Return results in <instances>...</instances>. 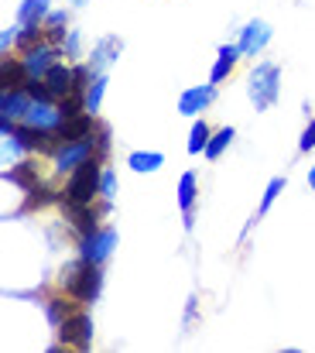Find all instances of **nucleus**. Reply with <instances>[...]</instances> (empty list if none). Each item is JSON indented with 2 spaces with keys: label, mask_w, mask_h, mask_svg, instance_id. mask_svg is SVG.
Listing matches in <instances>:
<instances>
[{
  "label": "nucleus",
  "mask_w": 315,
  "mask_h": 353,
  "mask_svg": "<svg viewBox=\"0 0 315 353\" xmlns=\"http://www.w3.org/2000/svg\"><path fill=\"white\" fill-rule=\"evenodd\" d=\"M59 288L69 292L72 299H79L83 305H93L100 299V292H103V271H100V264H93L86 257H76V261L62 264Z\"/></svg>",
  "instance_id": "nucleus-1"
},
{
  "label": "nucleus",
  "mask_w": 315,
  "mask_h": 353,
  "mask_svg": "<svg viewBox=\"0 0 315 353\" xmlns=\"http://www.w3.org/2000/svg\"><path fill=\"white\" fill-rule=\"evenodd\" d=\"M281 97V65L278 62H257L247 76V100L257 114L271 110Z\"/></svg>",
  "instance_id": "nucleus-2"
},
{
  "label": "nucleus",
  "mask_w": 315,
  "mask_h": 353,
  "mask_svg": "<svg viewBox=\"0 0 315 353\" xmlns=\"http://www.w3.org/2000/svg\"><path fill=\"white\" fill-rule=\"evenodd\" d=\"M100 179H103V158L90 154V158L69 175L62 199H65V203H96V196H100Z\"/></svg>",
  "instance_id": "nucleus-3"
},
{
  "label": "nucleus",
  "mask_w": 315,
  "mask_h": 353,
  "mask_svg": "<svg viewBox=\"0 0 315 353\" xmlns=\"http://www.w3.org/2000/svg\"><path fill=\"white\" fill-rule=\"evenodd\" d=\"M90 154H96V141L93 137H83V141H62L59 151L52 154V168L59 175H72Z\"/></svg>",
  "instance_id": "nucleus-4"
},
{
  "label": "nucleus",
  "mask_w": 315,
  "mask_h": 353,
  "mask_svg": "<svg viewBox=\"0 0 315 353\" xmlns=\"http://www.w3.org/2000/svg\"><path fill=\"white\" fill-rule=\"evenodd\" d=\"M59 340H62V347H69V350H90V343H93V316H90L86 309H76V312L59 326Z\"/></svg>",
  "instance_id": "nucleus-5"
},
{
  "label": "nucleus",
  "mask_w": 315,
  "mask_h": 353,
  "mask_svg": "<svg viewBox=\"0 0 315 353\" xmlns=\"http://www.w3.org/2000/svg\"><path fill=\"white\" fill-rule=\"evenodd\" d=\"M113 247H116V227H100L93 234L79 236V257H86L93 264H103L113 254Z\"/></svg>",
  "instance_id": "nucleus-6"
},
{
  "label": "nucleus",
  "mask_w": 315,
  "mask_h": 353,
  "mask_svg": "<svg viewBox=\"0 0 315 353\" xmlns=\"http://www.w3.org/2000/svg\"><path fill=\"white\" fill-rule=\"evenodd\" d=\"M271 38H274V28L267 24V21H261V17H254V21H247L243 24V31H240V52H243V59H257L267 45H271Z\"/></svg>",
  "instance_id": "nucleus-7"
},
{
  "label": "nucleus",
  "mask_w": 315,
  "mask_h": 353,
  "mask_svg": "<svg viewBox=\"0 0 315 353\" xmlns=\"http://www.w3.org/2000/svg\"><path fill=\"white\" fill-rule=\"evenodd\" d=\"M62 45H52V41H41V45H34V48H28L24 52V69H28V79H45V72L55 65V62H62Z\"/></svg>",
  "instance_id": "nucleus-8"
},
{
  "label": "nucleus",
  "mask_w": 315,
  "mask_h": 353,
  "mask_svg": "<svg viewBox=\"0 0 315 353\" xmlns=\"http://www.w3.org/2000/svg\"><path fill=\"white\" fill-rule=\"evenodd\" d=\"M216 100V83H206V86H189V90H182V97H179V103H175V110H179V117H199L203 110H210V103Z\"/></svg>",
  "instance_id": "nucleus-9"
},
{
  "label": "nucleus",
  "mask_w": 315,
  "mask_h": 353,
  "mask_svg": "<svg viewBox=\"0 0 315 353\" xmlns=\"http://www.w3.org/2000/svg\"><path fill=\"white\" fill-rule=\"evenodd\" d=\"M120 52H123V41L116 38V34H103L93 48H90V65H93V72H106L116 59H120Z\"/></svg>",
  "instance_id": "nucleus-10"
},
{
  "label": "nucleus",
  "mask_w": 315,
  "mask_h": 353,
  "mask_svg": "<svg viewBox=\"0 0 315 353\" xmlns=\"http://www.w3.org/2000/svg\"><path fill=\"white\" fill-rule=\"evenodd\" d=\"M31 93L21 86V90H3L0 93V120H10V123H21L28 107H31Z\"/></svg>",
  "instance_id": "nucleus-11"
},
{
  "label": "nucleus",
  "mask_w": 315,
  "mask_h": 353,
  "mask_svg": "<svg viewBox=\"0 0 315 353\" xmlns=\"http://www.w3.org/2000/svg\"><path fill=\"white\" fill-rule=\"evenodd\" d=\"M240 45H233V41H226V45H219L216 48V62H212V72H210V83H226L230 79V72L236 69V62H240Z\"/></svg>",
  "instance_id": "nucleus-12"
},
{
  "label": "nucleus",
  "mask_w": 315,
  "mask_h": 353,
  "mask_svg": "<svg viewBox=\"0 0 315 353\" xmlns=\"http://www.w3.org/2000/svg\"><path fill=\"white\" fill-rule=\"evenodd\" d=\"M3 182H10V185H17V189L31 192V189H38V185H41V175H38V165H34V161H14V165H7Z\"/></svg>",
  "instance_id": "nucleus-13"
},
{
  "label": "nucleus",
  "mask_w": 315,
  "mask_h": 353,
  "mask_svg": "<svg viewBox=\"0 0 315 353\" xmlns=\"http://www.w3.org/2000/svg\"><path fill=\"white\" fill-rule=\"evenodd\" d=\"M76 309H83V302L79 299H72L69 292H59V295H52V299H45V316H48V323L59 330Z\"/></svg>",
  "instance_id": "nucleus-14"
},
{
  "label": "nucleus",
  "mask_w": 315,
  "mask_h": 353,
  "mask_svg": "<svg viewBox=\"0 0 315 353\" xmlns=\"http://www.w3.org/2000/svg\"><path fill=\"white\" fill-rule=\"evenodd\" d=\"M41 83L48 86L52 100H65V97L72 93V65H65V62H55V65L45 72V79H41Z\"/></svg>",
  "instance_id": "nucleus-15"
},
{
  "label": "nucleus",
  "mask_w": 315,
  "mask_h": 353,
  "mask_svg": "<svg viewBox=\"0 0 315 353\" xmlns=\"http://www.w3.org/2000/svg\"><path fill=\"white\" fill-rule=\"evenodd\" d=\"M93 130H96V114H79V117L62 120L59 137L62 141H83V137H93Z\"/></svg>",
  "instance_id": "nucleus-16"
},
{
  "label": "nucleus",
  "mask_w": 315,
  "mask_h": 353,
  "mask_svg": "<svg viewBox=\"0 0 315 353\" xmlns=\"http://www.w3.org/2000/svg\"><path fill=\"white\" fill-rule=\"evenodd\" d=\"M24 83H28L24 59H10V55H3V59H0V86H3V90H21Z\"/></svg>",
  "instance_id": "nucleus-17"
},
{
  "label": "nucleus",
  "mask_w": 315,
  "mask_h": 353,
  "mask_svg": "<svg viewBox=\"0 0 315 353\" xmlns=\"http://www.w3.org/2000/svg\"><path fill=\"white\" fill-rule=\"evenodd\" d=\"M41 28H45V41L62 45L65 34H69V10H48V17L41 21Z\"/></svg>",
  "instance_id": "nucleus-18"
},
{
  "label": "nucleus",
  "mask_w": 315,
  "mask_h": 353,
  "mask_svg": "<svg viewBox=\"0 0 315 353\" xmlns=\"http://www.w3.org/2000/svg\"><path fill=\"white\" fill-rule=\"evenodd\" d=\"M161 165H165V154H161V151H130V154H127V168L137 172V175L158 172Z\"/></svg>",
  "instance_id": "nucleus-19"
},
{
  "label": "nucleus",
  "mask_w": 315,
  "mask_h": 353,
  "mask_svg": "<svg viewBox=\"0 0 315 353\" xmlns=\"http://www.w3.org/2000/svg\"><path fill=\"white\" fill-rule=\"evenodd\" d=\"M52 10V0H21L17 3V24H41Z\"/></svg>",
  "instance_id": "nucleus-20"
},
{
  "label": "nucleus",
  "mask_w": 315,
  "mask_h": 353,
  "mask_svg": "<svg viewBox=\"0 0 315 353\" xmlns=\"http://www.w3.org/2000/svg\"><path fill=\"white\" fill-rule=\"evenodd\" d=\"M179 210L182 213H192V206H196V196H199V179H196V172H182V179H179Z\"/></svg>",
  "instance_id": "nucleus-21"
},
{
  "label": "nucleus",
  "mask_w": 315,
  "mask_h": 353,
  "mask_svg": "<svg viewBox=\"0 0 315 353\" xmlns=\"http://www.w3.org/2000/svg\"><path fill=\"white\" fill-rule=\"evenodd\" d=\"M106 86H110L106 72H96V76H93V83L86 86V93H83V100H86V114H100L103 97H106Z\"/></svg>",
  "instance_id": "nucleus-22"
},
{
  "label": "nucleus",
  "mask_w": 315,
  "mask_h": 353,
  "mask_svg": "<svg viewBox=\"0 0 315 353\" xmlns=\"http://www.w3.org/2000/svg\"><path fill=\"white\" fill-rule=\"evenodd\" d=\"M210 137H212V127L206 123V120H192V130H189V154H203L206 151V144H210Z\"/></svg>",
  "instance_id": "nucleus-23"
},
{
  "label": "nucleus",
  "mask_w": 315,
  "mask_h": 353,
  "mask_svg": "<svg viewBox=\"0 0 315 353\" xmlns=\"http://www.w3.org/2000/svg\"><path fill=\"white\" fill-rule=\"evenodd\" d=\"M233 137H236V130H233V127H219V130H212V137H210V144H206V151H203V154H206L210 161H216V158L233 144Z\"/></svg>",
  "instance_id": "nucleus-24"
},
{
  "label": "nucleus",
  "mask_w": 315,
  "mask_h": 353,
  "mask_svg": "<svg viewBox=\"0 0 315 353\" xmlns=\"http://www.w3.org/2000/svg\"><path fill=\"white\" fill-rule=\"evenodd\" d=\"M285 185H288V179H285V175H274V179L267 182V189H264V196H261V206H257V220H261V216H267V210L278 203V196L285 192Z\"/></svg>",
  "instance_id": "nucleus-25"
},
{
  "label": "nucleus",
  "mask_w": 315,
  "mask_h": 353,
  "mask_svg": "<svg viewBox=\"0 0 315 353\" xmlns=\"http://www.w3.org/2000/svg\"><path fill=\"white\" fill-rule=\"evenodd\" d=\"M41 41H45V28L41 24H21V31H17V48L21 52H28V48H34Z\"/></svg>",
  "instance_id": "nucleus-26"
},
{
  "label": "nucleus",
  "mask_w": 315,
  "mask_h": 353,
  "mask_svg": "<svg viewBox=\"0 0 315 353\" xmlns=\"http://www.w3.org/2000/svg\"><path fill=\"white\" fill-rule=\"evenodd\" d=\"M93 76H96V72H93L90 62H76V65H72V93H86V86L93 83Z\"/></svg>",
  "instance_id": "nucleus-27"
},
{
  "label": "nucleus",
  "mask_w": 315,
  "mask_h": 353,
  "mask_svg": "<svg viewBox=\"0 0 315 353\" xmlns=\"http://www.w3.org/2000/svg\"><path fill=\"white\" fill-rule=\"evenodd\" d=\"M62 52H65V59H83V31L79 28H69V34L62 41Z\"/></svg>",
  "instance_id": "nucleus-28"
},
{
  "label": "nucleus",
  "mask_w": 315,
  "mask_h": 353,
  "mask_svg": "<svg viewBox=\"0 0 315 353\" xmlns=\"http://www.w3.org/2000/svg\"><path fill=\"white\" fill-rule=\"evenodd\" d=\"M93 141H96V158H106V154H110V127H106L103 120H96Z\"/></svg>",
  "instance_id": "nucleus-29"
},
{
  "label": "nucleus",
  "mask_w": 315,
  "mask_h": 353,
  "mask_svg": "<svg viewBox=\"0 0 315 353\" xmlns=\"http://www.w3.org/2000/svg\"><path fill=\"white\" fill-rule=\"evenodd\" d=\"M116 196V172L103 168V179H100V199H113Z\"/></svg>",
  "instance_id": "nucleus-30"
},
{
  "label": "nucleus",
  "mask_w": 315,
  "mask_h": 353,
  "mask_svg": "<svg viewBox=\"0 0 315 353\" xmlns=\"http://www.w3.org/2000/svg\"><path fill=\"white\" fill-rule=\"evenodd\" d=\"M312 148H315V120H309V123H305V130H302V137H298V151H302V154H309Z\"/></svg>",
  "instance_id": "nucleus-31"
},
{
  "label": "nucleus",
  "mask_w": 315,
  "mask_h": 353,
  "mask_svg": "<svg viewBox=\"0 0 315 353\" xmlns=\"http://www.w3.org/2000/svg\"><path fill=\"white\" fill-rule=\"evenodd\" d=\"M17 31H21L17 21H14L10 28H3V34H0V48H3V55H10V45H17Z\"/></svg>",
  "instance_id": "nucleus-32"
},
{
  "label": "nucleus",
  "mask_w": 315,
  "mask_h": 353,
  "mask_svg": "<svg viewBox=\"0 0 315 353\" xmlns=\"http://www.w3.org/2000/svg\"><path fill=\"white\" fill-rule=\"evenodd\" d=\"M309 185H312V192H315V165L309 168Z\"/></svg>",
  "instance_id": "nucleus-33"
},
{
  "label": "nucleus",
  "mask_w": 315,
  "mask_h": 353,
  "mask_svg": "<svg viewBox=\"0 0 315 353\" xmlns=\"http://www.w3.org/2000/svg\"><path fill=\"white\" fill-rule=\"evenodd\" d=\"M69 3H76V7H86V3H90V0H69Z\"/></svg>",
  "instance_id": "nucleus-34"
}]
</instances>
